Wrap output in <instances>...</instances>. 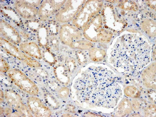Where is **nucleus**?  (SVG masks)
I'll return each mask as SVG.
<instances>
[{
  "label": "nucleus",
  "mask_w": 156,
  "mask_h": 117,
  "mask_svg": "<svg viewBox=\"0 0 156 117\" xmlns=\"http://www.w3.org/2000/svg\"><path fill=\"white\" fill-rule=\"evenodd\" d=\"M100 13L104 27L115 35L122 33L127 27V21L121 15L118 8L114 4L104 3Z\"/></svg>",
  "instance_id": "nucleus-1"
},
{
  "label": "nucleus",
  "mask_w": 156,
  "mask_h": 117,
  "mask_svg": "<svg viewBox=\"0 0 156 117\" xmlns=\"http://www.w3.org/2000/svg\"><path fill=\"white\" fill-rule=\"evenodd\" d=\"M104 4L103 1H86L72 22V24L83 31L91 19L101 12Z\"/></svg>",
  "instance_id": "nucleus-2"
},
{
  "label": "nucleus",
  "mask_w": 156,
  "mask_h": 117,
  "mask_svg": "<svg viewBox=\"0 0 156 117\" xmlns=\"http://www.w3.org/2000/svg\"><path fill=\"white\" fill-rule=\"evenodd\" d=\"M12 83L20 90L30 96H37L39 94L38 86L25 73L17 68H12L7 73Z\"/></svg>",
  "instance_id": "nucleus-3"
},
{
  "label": "nucleus",
  "mask_w": 156,
  "mask_h": 117,
  "mask_svg": "<svg viewBox=\"0 0 156 117\" xmlns=\"http://www.w3.org/2000/svg\"><path fill=\"white\" fill-rule=\"evenodd\" d=\"M86 0H68L55 15L57 21L61 23H68L73 21L81 9Z\"/></svg>",
  "instance_id": "nucleus-4"
},
{
  "label": "nucleus",
  "mask_w": 156,
  "mask_h": 117,
  "mask_svg": "<svg viewBox=\"0 0 156 117\" xmlns=\"http://www.w3.org/2000/svg\"><path fill=\"white\" fill-rule=\"evenodd\" d=\"M0 46L1 48L7 53L22 61L29 67H41V64L37 59L28 56L16 46V45L10 42L2 37H0Z\"/></svg>",
  "instance_id": "nucleus-5"
},
{
  "label": "nucleus",
  "mask_w": 156,
  "mask_h": 117,
  "mask_svg": "<svg viewBox=\"0 0 156 117\" xmlns=\"http://www.w3.org/2000/svg\"><path fill=\"white\" fill-rule=\"evenodd\" d=\"M104 28L102 16L100 12L91 19L83 29V37L93 44L98 43Z\"/></svg>",
  "instance_id": "nucleus-6"
},
{
  "label": "nucleus",
  "mask_w": 156,
  "mask_h": 117,
  "mask_svg": "<svg viewBox=\"0 0 156 117\" xmlns=\"http://www.w3.org/2000/svg\"><path fill=\"white\" fill-rule=\"evenodd\" d=\"M58 34L61 43L69 47L73 43L82 40L83 37V31L72 23H69L61 25Z\"/></svg>",
  "instance_id": "nucleus-7"
},
{
  "label": "nucleus",
  "mask_w": 156,
  "mask_h": 117,
  "mask_svg": "<svg viewBox=\"0 0 156 117\" xmlns=\"http://www.w3.org/2000/svg\"><path fill=\"white\" fill-rule=\"evenodd\" d=\"M66 1H43L38 9V16L41 21L45 22L56 14L65 5Z\"/></svg>",
  "instance_id": "nucleus-8"
},
{
  "label": "nucleus",
  "mask_w": 156,
  "mask_h": 117,
  "mask_svg": "<svg viewBox=\"0 0 156 117\" xmlns=\"http://www.w3.org/2000/svg\"><path fill=\"white\" fill-rule=\"evenodd\" d=\"M27 104L32 114L35 117H48L52 115L49 107L45 105L39 98L31 96L28 98Z\"/></svg>",
  "instance_id": "nucleus-9"
},
{
  "label": "nucleus",
  "mask_w": 156,
  "mask_h": 117,
  "mask_svg": "<svg viewBox=\"0 0 156 117\" xmlns=\"http://www.w3.org/2000/svg\"><path fill=\"white\" fill-rule=\"evenodd\" d=\"M0 33L3 38L15 45H19L21 42V37L18 30L2 19L0 21Z\"/></svg>",
  "instance_id": "nucleus-10"
},
{
  "label": "nucleus",
  "mask_w": 156,
  "mask_h": 117,
  "mask_svg": "<svg viewBox=\"0 0 156 117\" xmlns=\"http://www.w3.org/2000/svg\"><path fill=\"white\" fill-rule=\"evenodd\" d=\"M156 62L154 61L145 68L140 74V81L149 90H156Z\"/></svg>",
  "instance_id": "nucleus-11"
},
{
  "label": "nucleus",
  "mask_w": 156,
  "mask_h": 117,
  "mask_svg": "<svg viewBox=\"0 0 156 117\" xmlns=\"http://www.w3.org/2000/svg\"><path fill=\"white\" fill-rule=\"evenodd\" d=\"M14 7L18 14L24 19L32 20L38 15V9L28 5L24 0L16 1Z\"/></svg>",
  "instance_id": "nucleus-12"
},
{
  "label": "nucleus",
  "mask_w": 156,
  "mask_h": 117,
  "mask_svg": "<svg viewBox=\"0 0 156 117\" xmlns=\"http://www.w3.org/2000/svg\"><path fill=\"white\" fill-rule=\"evenodd\" d=\"M19 48L25 54L35 59L40 60L43 58L40 46L34 41L26 42L19 44Z\"/></svg>",
  "instance_id": "nucleus-13"
},
{
  "label": "nucleus",
  "mask_w": 156,
  "mask_h": 117,
  "mask_svg": "<svg viewBox=\"0 0 156 117\" xmlns=\"http://www.w3.org/2000/svg\"><path fill=\"white\" fill-rule=\"evenodd\" d=\"M142 31L149 38L155 40L156 36V22L155 18L145 17L140 22Z\"/></svg>",
  "instance_id": "nucleus-14"
},
{
  "label": "nucleus",
  "mask_w": 156,
  "mask_h": 117,
  "mask_svg": "<svg viewBox=\"0 0 156 117\" xmlns=\"http://www.w3.org/2000/svg\"><path fill=\"white\" fill-rule=\"evenodd\" d=\"M53 70L54 76L60 83L65 86L70 83L71 75L65 65L58 64L54 67Z\"/></svg>",
  "instance_id": "nucleus-15"
},
{
  "label": "nucleus",
  "mask_w": 156,
  "mask_h": 117,
  "mask_svg": "<svg viewBox=\"0 0 156 117\" xmlns=\"http://www.w3.org/2000/svg\"><path fill=\"white\" fill-rule=\"evenodd\" d=\"M5 101L10 108L17 111L22 103V98L19 93L12 89L5 90Z\"/></svg>",
  "instance_id": "nucleus-16"
},
{
  "label": "nucleus",
  "mask_w": 156,
  "mask_h": 117,
  "mask_svg": "<svg viewBox=\"0 0 156 117\" xmlns=\"http://www.w3.org/2000/svg\"><path fill=\"white\" fill-rule=\"evenodd\" d=\"M89 59L95 62H104L107 57V52L104 49L98 46L90 48L88 52Z\"/></svg>",
  "instance_id": "nucleus-17"
},
{
  "label": "nucleus",
  "mask_w": 156,
  "mask_h": 117,
  "mask_svg": "<svg viewBox=\"0 0 156 117\" xmlns=\"http://www.w3.org/2000/svg\"><path fill=\"white\" fill-rule=\"evenodd\" d=\"M131 102L126 98L122 99L117 107L115 115L118 116H125L133 112Z\"/></svg>",
  "instance_id": "nucleus-18"
},
{
  "label": "nucleus",
  "mask_w": 156,
  "mask_h": 117,
  "mask_svg": "<svg viewBox=\"0 0 156 117\" xmlns=\"http://www.w3.org/2000/svg\"><path fill=\"white\" fill-rule=\"evenodd\" d=\"M37 38L39 46L46 48L49 44V31L46 26L41 27L37 32Z\"/></svg>",
  "instance_id": "nucleus-19"
},
{
  "label": "nucleus",
  "mask_w": 156,
  "mask_h": 117,
  "mask_svg": "<svg viewBox=\"0 0 156 117\" xmlns=\"http://www.w3.org/2000/svg\"><path fill=\"white\" fill-rule=\"evenodd\" d=\"M116 6L119 9L125 12H138L139 5L133 1H119L117 3Z\"/></svg>",
  "instance_id": "nucleus-20"
},
{
  "label": "nucleus",
  "mask_w": 156,
  "mask_h": 117,
  "mask_svg": "<svg viewBox=\"0 0 156 117\" xmlns=\"http://www.w3.org/2000/svg\"><path fill=\"white\" fill-rule=\"evenodd\" d=\"M94 46V44L93 43L87 40L82 39L73 43L69 47L73 49L89 51Z\"/></svg>",
  "instance_id": "nucleus-21"
},
{
  "label": "nucleus",
  "mask_w": 156,
  "mask_h": 117,
  "mask_svg": "<svg viewBox=\"0 0 156 117\" xmlns=\"http://www.w3.org/2000/svg\"><path fill=\"white\" fill-rule=\"evenodd\" d=\"M44 99L47 105L53 109H58L61 106V102L59 99L51 93H46Z\"/></svg>",
  "instance_id": "nucleus-22"
},
{
  "label": "nucleus",
  "mask_w": 156,
  "mask_h": 117,
  "mask_svg": "<svg viewBox=\"0 0 156 117\" xmlns=\"http://www.w3.org/2000/svg\"><path fill=\"white\" fill-rule=\"evenodd\" d=\"M124 94L127 97L133 99L137 98L141 95V92L136 86L129 85L125 88Z\"/></svg>",
  "instance_id": "nucleus-23"
},
{
  "label": "nucleus",
  "mask_w": 156,
  "mask_h": 117,
  "mask_svg": "<svg viewBox=\"0 0 156 117\" xmlns=\"http://www.w3.org/2000/svg\"><path fill=\"white\" fill-rule=\"evenodd\" d=\"M42 57L45 62L51 66L57 63V59L54 54L49 50H45L42 52Z\"/></svg>",
  "instance_id": "nucleus-24"
},
{
  "label": "nucleus",
  "mask_w": 156,
  "mask_h": 117,
  "mask_svg": "<svg viewBox=\"0 0 156 117\" xmlns=\"http://www.w3.org/2000/svg\"><path fill=\"white\" fill-rule=\"evenodd\" d=\"M65 65L71 76L77 69L78 62L76 58H69L65 61Z\"/></svg>",
  "instance_id": "nucleus-25"
},
{
  "label": "nucleus",
  "mask_w": 156,
  "mask_h": 117,
  "mask_svg": "<svg viewBox=\"0 0 156 117\" xmlns=\"http://www.w3.org/2000/svg\"><path fill=\"white\" fill-rule=\"evenodd\" d=\"M79 50L76 52V56L78 64L80 65H83L87 63L88 60V54L84 52L85 51Z\"/></svg>",
  "instance_id": "nucleus-26"
},
{
  "label": "nucleus",
  "mask_w": 156,
  "mask_h": 117,
  "mask_svg": "<svg viewBox=\"0 0 156 117\" xmlns=\"http://www.w3.org/2000/svg\"><path fill=\"white\" fill-rule=\"evenodd\" d=\"M58 98L63 101H66L69 98V89L66 87H62L58 89L57 91Z\"/></svg>",
  "instance_id": "nucleus-27"
},
{
  "label": "nucleus",
  "mask_w": 156,
  "mask_h": 117,
  "mask_svg": "<svg viewBox=\"0 0 156 117\" xmlns=\"http://www.w3.org/2000/svg\"><path fill=\"white\" fill-rule=\"evenodd\" d=\"M17 111L20 114L21 117H33V114L30 112L27 105H25L23 103L20 105Z\"/></svg>",
  "instance_id": "nucleus-28"
},
{
  "label": "nucleus",
  "mask_w": 156,
  "mask_h": 117,
  "mask_svg": "<svg viewBox=\"0 0 156 117\" xmlns=\"http://www.w3.org/2000/svg\"><path fill=\"white\" fill-rule=\"evenodd\" d=\"M144 114L145 116H154L156 115V106L154 104H151L146 106L144 108Z\"/></svg>",
  "instance_id": "nucleus-29"
},
{
  "label": "nucleus",
  "mask_w": 156,
  "mask_h": 117,
  "mask_svg": "<svg viewBox=\"0 0 156 117\" xmlns=\"http://www.w3.org/2000/svg\"><path fill=\"white\" fill-rule=\"evenodd\" d=\"M10 66L7 61L1 57L0 59V72L2 73H8L10 70Z\"/></svg>",
  "instance_id": "nucleus-30"
},
{
  "label": "nucleus",
  "mask_w": 156,
  "mask_h": 117,
  "mask_svg": "<svg viewBox=\"0 0 156 117\" xmlns=\"http://www.w3.org/2000/svg\"><path fill=\"white\" fill-rule=\"evenodd\" d=\"M131 102L133 111L136 112H139L141 108V102L136 99V98H134L131 100Z\"/></svg>",
  "instance_id": "nucleus-31"
},
{
  "label": "nucleus",
  "mask_w": 156,
  "mask_h": 117,
  "mask_svg": "<svg viewBox=\"0 0 156 117\" xmlns=\"http://www.w3.org/2000/svg\"><path fill=\"white\" fill-rule=\"evenodd\" d=\"M27 26L29 29L34 32H37L38 29L41 27L39 22L31 21L27 23Z\"/></svg>",
  "instance_id": "nucleus-32"
},
{
  "label": "nucleus",
  "mask_w": 156,
  "mask_h": 117,
  "mask_svg": "<svg viewBox=\"0 0 156 117\" xmlns=\"http://www.w3.org/2000/svg\"><path fill=\"white\" fill-rule=\"evenodd\" d=\"M25 2L28 5H31V6L34 7L35 8L39 7L41 5L42 1L41 0H31V1H27V0H24Z\"/></svg>",
  "instance_id": "nucleus-33"
},
{
  "label": "nucleus",
  "mask_w": 156,
  "mask_h": 117,
  "mask_svg": "<svg viewBox=\"0 0 156 117\" xmlns=\"http://www.w3.org/2000/svg\"><path fill=\"white\" fill-rule=\"evenodd\" d=\"M146 5L150 9L152 10L153 12H156V1H146Z\"/></svg>",
  "instance_id": "nucleus-34"
},
{
  "label": "nucleus",
  "mask_w": 156,
  "mask_h": 117,
  "mask_svg": "<svg viewBox=\"0 0 156 117\" xmlns=\"http://www.w3.org/2000/svg\"><path fill=\"white\" fill-rule=\"evenodd\" d=\"M65 112L74 113L76 112V107L73 105H68L65 108Z\"/></svg>",
  "instance_id": "nucleus-35"
},
{
  "label": "nucleus",
  "mask_w": 156,
  "mask_h": 117,
  "mask_svg": "<svg viewBox=\"0 0 156 117\" xmlns=\"http://www.w3.org/2000/svg\"><path fill=\"white\" fill-rule=\"evenodd\" d=\"M12 112H13V111H12V110L11 108H10L7 107V108H5V115L7 117H10Z\"/></svg>",
  "instance_id": "nucleus-36"
},
{
  "label": "nucleus",
  "mask_w": 156,
  "mask_h": 117,
  "mask_svg": "<svg viewBox=\"0 0 156 117\" xmlns=\"http://www.w3.org/2000/svg\"><path fill=\"white\" fill-rule=\"evenodd\" d=\"M84 116L85 117H97L101 116L100 115H97L96 114L93 113L92 112H86L84 114Z\"/></svg>",
  "instance_id": "nucleus-37"
},
{
  "label": "nucleus",
  "mask_w": 156,
  "mask_h": 117,
  "mask_svg": "<svg viewBox=\"0 0 156 117\" xmlns=\"http://www.w3.org/2000/svg\"><path fill=\"white\" fill-rule=\"evenodd\" d=\"M5 99V94L2 90H1L0 93V102L1 104L4 102V100Z\"/></svg>",
  "instance_id": "nucleus-38"
},
{
  "label": "nucleus",
  "mask_w": 156,
  "mask_h": 117,
  "mask_svg": "<svg viewBox=\"0 0 156 117\" xmlns=\"http://www.w3.org/2000/svg\"><path fill=\"white\" fill-rule=\"evenodd\" d=\"M10 117H21L20 115V114L19 113V112H12V115H11Z\"/></svg>",
  "instance_id": "nucleus-39"
},
{
  "label": "nucleus",
  "mask_w": 156,
  "mask_h": 117,
  "mask_svg": "<svg viewBox=\"0 0 156 117\" xmlns=\"http://www.w3.org/2000/svg\"><path fill=\"white\" fill-rule=\"evenodd\" d=\"M153 58L154 61H155L156 60V48L155 46H154V48L153 51Z\"/></svg>",
  "instance_id": "nucleus-40"
},
{
  "label": "nucleus",
  "mask_w": 156,
  "mask_h": 117,
  "mask_svg": "<svg viewBox=\"0 0 156 117\" xmlns=\"http://www.w3.org/2000/svg\"><path fill=\"white\" fill-rule=\"evenodd\" d=\"M4 113H5V109L2 107L1 106L0 107V115L1 116L3 114H4Z\"/></svg>",
  "instance_id": "nucleus-41"
},
{
  "label": "nucleus",
  "mask_w": 156,
  "mask_h": 117,
  "mask_svg": "<svg viewBox=\"0 0 156 117\" xmlns=\"http://www.w3.org/2000/svg\"><path fill=\"white\" fill-rule=\"evenodd\" d=\"M62 117H72L73 116V115H69V114H64V115H62Z\"/></svg>",
  "instance_id": "nucleus-42"
}]
</instances>
